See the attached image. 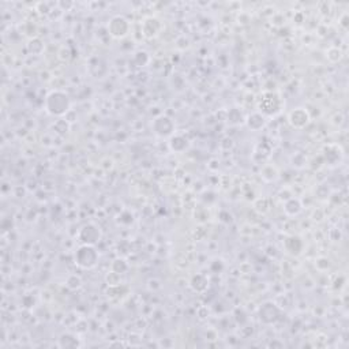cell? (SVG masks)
Instances as JSON below:
<instances>
[{
	"label": "cell",
	"mask_w": 349,
	"mask_h": 349,
	"mask_svg": "<svg viewBox=\"0 0 349 349\" xmlns=\"http://www.w3.org/2000/svg\"><path fill=\"white\" fill-rule=\"evenodd\" d=\"M260 321L265 323H274L280 317L278 307L273 304V303H266L260 307L259 311Z\"/></svg>",
	"instance_id": "cell-7"
},
{
	"label": "cell",
	"mask_w": 349,
	"mask_h": 349,
	"mask_svg": "<svg viewBox=\"0 0 349 349\" xmlns=\"http://www.w3.org/2000/svg\"><path fill=\"white\" fill-rule=\"evenodd\" d=\"M70 107L71 102L68 96L64 92H59V90L50 92L48 94L47 100H45L47 112L52 115V116H63V115H66L70 111Z\"/></svg>",
	"instance_id": "cell-1"
},
{
	"label": "cell",
	"mask_w": 349,
	"mask_h": 349,
	"mask_svg": "<svg viewBox=\"0 0 349 349\" xmlns=\"http://www.w3.org/2000/svg\"><path fill=\"white\" fill-rule=\"evenodd\" d=\"M78 237H79V240L82 241V245L94 246L98 240H100L101 237L100 229H98L94 224H88L81 229V232H79Z\"/></svg>",
	"instance_id": "cell-5"
},
{
	"label": "cell",
	"mask_w": 349,
	"mask_h": 349,
	"mask_svg": "<svg viewBox=\"0 0 349 349\" xmlns=\"http://www.w3.org/2000/svg\"><path fill=\"white\" fill-rule=\"evenodd\" d=\"M284 209H285V213L288 216H298L302 212V203H300L299 199L291 198L285 202V207Z\"/></svg>",
	"instance_id": "cell-10"
},
{
	"label": "cell",
	"mask_w": 349,
	"mask_h": 349,
	"mask_svg": "<svg viewBox=\"0 0 349 349\" xmlns=\"http://www.w3.org/2000/svg\"><path fill=\"white\" fill-rule=\"evenodd\" d=\"M310 121V115L304 108H296L289 113V123L295 128H303Z\"/></svg>",
	"instance_id": "cell-8"
},
{
	"label": "cell",
	"mask_w": 349,
	"mask_h": 349,
	"mask_svg": "<svg viewBox=\"0 0 349 349\" xmlns=\"http://www.w3.org/2000/svg\"><path fill=\"white\" fill-rule=\"evenodd\" d=\"M153 128H154V132L157 135L168 136L172 135V132H173V123L169 117L160 116L153 123Z\"/></svg>",
	"instance_id": "cell-6"
},
{
	"label": "cell",
	"mask_w": 349,
	"mask_h": 349,
	"mask_svg": "<svg viewBox=\"0 0 349 349\" xmlns=\"http://www.w3.org/2000/svg\"><path fill=\"white\" fill-rule=\"evenodd\" d=\"M98 262V252L94 246L82 245L75 252V264L82 269L94 268Z\"/></svg>",
	"instance_id": "cell-2"
},
{
	"label": "cell",
	"mask_w": 349,
	"mask_h": 349,
	"mask_svg": "<svg viewBox=\"0 0 349 349\" xmlns=\"http://www.w3.org/2000/svg\"><path fill=\"white\" fill-rule=\"evenodd\" d=\"M161 30V24H160L159 20L155 18H148L145 20L144 22V34L146 37H154V36L159 34V31Z\"/></svg>",
	"instance_id": "cell-9"
},
{
	"label": "cell",
	"mask_w": 349,
	"mask_h": 349,
	"mask_svg": "<svg viewBox=\"0 0 349 349\" xmlns=\"http://www.w3.org/2000/svg\"><path fill=\"white\" fill-rule=\"evenodd\" d=\"M247 126L251 130H259L265 126V116L262 113H252L247 119Z\"/></svg>",
	"instance_id": "cell-11"
},
{
	"label": "cell",
	"mask_w": 349,
	"mask_h": 349,
	"mask_svg": "<svg viewBox=\"0 0 349 349\" xmlns=\"http://www.w3.org/2000/svg\"><path fill=\"white\" fill-rule=\"evenodd\" d=\"M260 112L268 116H274L277 113L281 112V100L273 92H266L264 93L259 102Z\"/></svg>",
	"instance_id": "cell-3"
},
{
	"label": "cell",
	"mask_w": 349,
	"mask_h": 349,
	"mask_svg": "<svg viewBox=\"0 0 349 349\" xmlns=\"http://www.w3.org/2000/svg\"><path fill=\"white\" fill-rule=\"evenodd\" d=\"M108 31L109 34L115 37V39H123V37H126L128 34V31H130V24H128V21L126 18H123V16H113L112 20L109 21Z\"/></svg>",
	"instance_id": "cell-4"
},
{
	"label": "cell",
	"mask_w": 349,
	"mask_h": 349,
	"mask_svg": "<svg viewBox=\"0 0 349 349\" xmlns=\"http://www.w3.org/2000/svg\"><path fill=\"white\" fill-rule=\"evenodd\" d=\"M171 149L173 151H180V146H179V145H182V148H184V149H187V146H188V144H187V139H184V138H183V136H180V135H176V136H173V138H172L171 139Z\"/></svg>",
	"instance_id": "cell-13"
},
{
	"label": "cell",
	"mask_w": 349,
	"mask_h": 349,
	"mask_svg": "<svg viewBox=\"0 0 349 349\" xmlns=\"http://www.w3.org/2000/svg\"><path fill=\"white\" fill-rule=\"evenodd\" d=\"M207 285H209V281H207L205 275L198 274L191 280V287H193L195 292H203L207 288Z\"/></svg>",
	"instance_id": "cell-12"
}]
</instances>
